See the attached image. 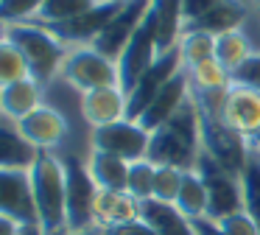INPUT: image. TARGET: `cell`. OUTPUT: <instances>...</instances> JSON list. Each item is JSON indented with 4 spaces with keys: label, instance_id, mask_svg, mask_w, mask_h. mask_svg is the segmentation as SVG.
Wrapping results in <instances>:
<instances>
[{
    "label": "cell",
    "instance_id": "obj_1",
    "mask_svg": "<svg viewBox=\"0 0 260 235\" xmlns=\"http://www.w3.org/2000/svg\"><path fill=\"white\" fill-rule=\"evenodd\" d=\"M199 154H202V121L190 95L162 126L151 132L146 160H151L154 165H174L190 171L196 168Z\"/></svg>",
    "mask_w": 260,
    "mask_h": 235
},
{
    "label": "cell",
    "instance_id": "obj_2",
    "mask_svg": "<svg viewBox=\"0 0 260 235\" xmlns=\"http://www.w3.org/2000/svg\"><path fill=\"white\" fill-rule=\"evenodd\" d=\"M28 173L40 232L59 235L68 227V165L53 151H40Z\"/></svg>",
    "mask_w": 260,
    "mask_h": 235
},
{
    "label": "cell",
    "instance_id": "obj_3",
    "mask_svg": "<svg viewBox=\"0 0 260 235\" xmlns=\"http://www.w3.org/2000/svg\"><path fill=\"white\" fill-rule=\"evenodd\" d=\"M3 37L23 53L28 73L37 84L48 87L51 81L59 78L62 62L68 56V45L56 37L53 31H48L40 22H14V25H3Z\"/></svg>",
    "mask_w": 260,
    "mask_h": 235
},
{
    "label": "cell",
    "instance_id": "obj_4",
    "mask_svg": "<svg viewBox=\"0 0 260 235\" xmlns=\"http://www.w3.org/2000/svg\"><path fill=\"white\" fill-rule=\"evenodd\" d=\"M196 171L204 179V185H207V218L221 221V218L243 210V190H241V177L238 173L226 171L204 149L196 160Z\"/></svg>",
    "mask_w": 260,
    "mask_h": 235
},
{
    "label": "cell",
    "instance_id": "obj_5",
    "mask_svg": "<svg viewBox=\"0 0 260 235\" xmlns=\"http://www.w3.org/2000/svg\"><path fill=\"white\" fill-rule=\"evenodd\" d=\"M59 78L79 93H90L98 87H118V67L112 59L98 53L92 45H81V48L68 50Z\"/></svg>",
    "mask_w": 260,
    "mask_h": 235
},
{
    "label": "cell",
    "instance_id": "obj_6",
    "mask_svg": "<svg viewBox=\"0 0 260 235\" xmlns=\"http://www.w3.org/2000/svg\"><path fill=\"white\" fill-rule=\"evenodd\" d=\"M157 31H154L151 14H146V20L140 22V28L135 31V37L129 39V45L123 48V53L118 56L115 67H118V87L123 90V95L129 98V93L137 87L143 76L151 70V65L157 62Z\"/></svg>",
    "mask_w": 260,
    "mask_h": 235
},
{
    "label": "cell",
    "instance_id": "obj_7",
    "mask_svg": "<svg viewBox=\"0 0 260 235\" xmlns=\"http://www.w3.org/2000/svg\"><path fill=\"white\" fill-rule=\"evenodd\" d=\"M148 140H151V132H148V129H143L137 121L123 118V121H118V123L92 129L90 149L115 154L126 162H137L148 154Z\"/></svg>",
    "mask_w": 260,
    "mask_h": 235
},
{
    "label": "cell",
    "instance_id": "obj_8",
    "mask_svg": "<svg viewBox=\"0 0 260 235\" xmlns=\"http://www.w3.org/2000/svg\"><path fill=\"white\" fill-rule=\"evenodd\" d=\"M218 118L226 129L252 143L260 134V93L243 84H230V90L221 98Z\"/></svg>",
    "mask_w": 260,
    "mask_h": 235
},
{
    "label": "cell",
    "instance_id": "obj_9",
    "mask_svg": "<svg viewBox=\"0 0 260 235\" xmlns=\"http://www.w3.org/2000/svg\"><path fill=\"white\" fill-rule=\"evenodd\" d=\"M0 216L14 218L23 227H40L28 171L0 168Z\"/></svg>",
    "mask_w": 260,
    "mask_h": 235
},
{
    "label": "cell",
    "instance_id": "obj_10",
    "mask_svg": "<svg viewBox=\"0 0 260 235\" xmlns=\"http://www.w3.org/2000/svg\"><path fill=\"white\" fill-rule=\"evenodd\" d=\"M148 9H151V0H129V3H123L120 11L112 17V22L101 31V37L92 42V48H95L98 53H104L107 59L118 62V56L123 53L129 39L135 37L140 22L146 20Z\"/></svg>",
    "mask_w": 260,
    "mask_h": 235
},
{
    "label": "cell",
    "instance_id": "obj_11",
    "mask_svg": "<svg viewBox=\"0 0 260 235\" xmlns=\"http://www.w3.org/2000/svg\"><path fill=\"white\" fill-rule=\"evenodd\" d=\"M68 165V232L92 229V201H95V182H92L87 165L81 162H64Z\"/></svg>",
    "mask_w": 260,
    "mask_h": 235
},
{
    "label": "cell",
    "instance_id": "obj_12",
    "mask_svg": "<svg viewBox=\"0 0 260 235\" xmlns=\"http://www.w3.org/2000/svg\"><path fill=\"white\" fill-rule=\"evenodd\" d=\"M182 70V59H179V50H168V53L157 56V62L151 65V70L137 81V87L129 93L126 98V118L129 121H137V118L146 112V106L157 98V93Z\"/></svg>",
    "mask_w": 260,
    "mask_h": 235
},
{
    "label": "cell",
    "instance_id": "obj_13",
    "mask_svg": "<svg viewBox=\"0 0 260 235\" xmlns=\"http://www.w3.org/2000/svg\"><path fill=\"white\" fill-rule=\"evenodd\" d=\"M17 126H20V132H23V137L28 140L37 151L59 149V145L64 143V137H68V132H70L68 118L48 104H40L31 115H25Z\"/></svg>",
    "mask_w": 260,
    "mask_h": 235
},
{
    "label": "cell",
    "instance_id": "obj_14",
    "mask_svg": "<svg viewBox=\"0 0 260 235\" xmlns=\"http://www.w3.org/2000/svg\"><path fill=\"white\" fill-rule=\"evenodd\" d=\"M140 218V201L129 196L126 190H104L98 188L95 201H92V221L101 232L115 227H123Z\"/></svg>",
    "mask_w": 260,
    "mask_h": 235
},
{
    "label": "cell",
    "instance_id": "obj_15",
    "mask_svg": "<svg viewBox=\"0 0 260 235\" xmlns=\"http://www.w3.org/2000/svg\"><path fill=\"white\" fill-rule=\"evenodd\" d=\"M187 98H190V76H187V70L182 67V70L157 93V98L146 106V112L137 118V123H140L143 129H148V132H154V129L162 126Z\"/></svg>",
    "mask_w": 260,
    "mask_h": 235
},
{
    "label": "cell",
    "instance_id": "obj_16",
    "mask_svg": "<svg viewBox=\"0 0 260 235\" xmlns=\"http://www.w3.org/2000/svg\"><path fill=\"white\" fill-rule=\"evenodd\" d=\"M81 118L92 129L109 126L126 118V95L120 87H98L81 93Z\"/></svg>",
    "mask_w": 260,
    "mask_h": 235
},
{
    "label": "cell",
    "instance_id": "obj_17",
    "mask_svg": "<svg viewBox=\"0 0 260 235\" xmlns=\"http://www.w3.org/2000/svg\"><path fill=\"white\" fill-rule=\"evenodd\" d=\"M37 154H40V151L23 137V132H20L17 123L0 115V168L31 171Z\"/></svg>",
    "mask_w": 260,
    "mask_h": 235
},
{
    "label": "cell",
    "instance_id": "obj_18",
    "mask_svg": "<svg viewBox=\"0 0 260 235\" xmlns=\"http://www.w3.org/2000/svg\"><path fill=\"white\" fill-rule=\"evenodd\" d=\"M42 90L45 87L37 84L34 78H23V81H14L9 87H0V115L20 123L42 104Z\"/></svg>",
    "mask_w": 260,
    "mask_h": 235
},
{
    "label": "cell",
    "instance_id": "obj_19",
    "mask_svg": "<svg viewBox=\"0 0 260 235\" xmlns=\"http://www.w3.org/2000/svg\"><path fill=\"white\" fill-rule=\"evenodd\" d=\"M154 20V31H157V50L159 56L174 50L179 45L182 37V0H151V9H148Z\"/></svg>",
    "mask_w": 260,
    "mask_h": 235
},
{
    "label": "cell",
    "instance_id": "obj_20",
    "mask_svg": "<svg viewBox=\"0 0 260 235\" xmlns=\"http://www.w3.org/2000/svg\"><path fill=\"white\" fill-rule=\"evenodd\" d=\"M140 218L146 224H151V229L157 235H196L193 221L176 204H168V201H157V199L140 201Z\"/></svg>",
    "mask_w": 260,
    "mask_h": 235
},
{
    "label": "cell",
    "instance_id": "obj_21",
    "mask_svg": "<svg viewBox=\"0 0 260 235\" xmlns=\"http://www.w3.org/2000/svg\"><path fill=\"white\" fill-rule=\"evenodd\" d=\"M87 171H90L95 188H104V190H126L129 162L120 160V157L107 154V151H98V149H90V157H87Z\"/></svg>",
    "mask_w": 260,
    "mask_h": 235
},
{
    "label": "cell",
    "instance_id": "obj_22",
    "mask_svg": "<svg viewBox=\"0 0 260 235\" xmlns=\"http://www.w3.org/2000/svg\"><path fill=\"white\" fill-rule=\"evenodd\" d=\"M252 53H254V45H252V39H249V34L243 31V28H232V31H224V34L215 37V62H218L230 76Z\"/></svg>",
    "mask_w": 260,
    "mask_h": 235
},
{
    "label": "cell",
    "instance_id": "obj_23",
    "mask_svg": "<svg viewBox=\"0 0 260 235\" xmlns=\"http://www.w3.org/2000/svg\"><path fill=\"white\" fill-rule=\"evenodd\" d=\"M246 14H249V9L243 3H238V0H224V3H218L210 14H204L199 22L187 25L185 31H204V34L218 37V34H224V31L241 28L243 20H246ZM185 31H182V34H185Z\"/></svg>",
    "mask_w": 260,
    "mask_h": 235
},
{
    "label": "cell",
    "instance_id": "obj_24",
    "mask_svg": "<svg viewBox=\"0 0 260 235\" xmlns=\"http://www.w3.org/2000/svg\"><path fill=\"white\" fill-rule=\"evenodd\" d=\"M176 207H179L190 221H196V218H207V185H204L202 177H199L196 168L185 171V177H182V188H179V196H176Z\"/></svg>",
    "mask_w": 260,
    "mask_h": 235
},
{
    "label": "cell",
    "instance_id": "obj_25",
    "mask_svg": "<svg viewBox=\"0 0 260 235\" xmlns=\"http://www.w3.org/2000/svg\"><path fill=\"white\" fill-rule=\"evenodd\" d=\"M241 190H243V213L260 229V149H252V145H249V160L241 171Z\"/></svg>",
    "mask_w": 260,
    "mask_h": 235
},
{
    "label": "cell",
    "instance_id": "obj_26",
    "mask_svg": "<svg viewBox=\"0 0 260 235\" xmlns=\"http://www.w3.org/2000/svg\"><path fill=\"white\" fill-rule=\"evenodd\" d=\"M187 76H190V90L193 93H204V95H221V93H226L230 84H232L230 73H226L215 59L190 67Z\"/></svg>",
    "mask_w": 260,
    "mask_h": 235
},
{
    "label": "cell",
    "instance_id": "obj_27",
    "mask_svg": "<svg viewBox=\"0 0 260 235\" xmlns=\"http://www.w3.org/2000/svg\"><path fill=\"white\" fill-rule=\"evenodd\" d=\"M176 50H179L182 67L190 70V67L202 65V62L215 59V37L213 34H204V31H185L179 37Z\"/></svg>",
    "mask_w": 260,
    "mask_h": 235
},
{
    "label": "cell",
    "instance_id": "obj_28",
    "mask_svg": "<svg viewBox=\"0 0 260 235\" xmlns=\"http://www.w3.org/2000/svg\"><path fill=\"white\" fill-rule=\"evenodd\" d=\"M101 0H45L40 9V14L34 17V22L40 25H56V22H68V20H76V17L87 14L90 9Z\"/></svg>",
    "mask_w": 260,
    "mask_h": 235
},
{
    "label": "cell",
    "instance_id": "obj_29",
    "mask_svg": "<svg viewBox=\"0 0 260 235\" xmlns=\"http://www.w3.org/2000/svg\"><path fill=\"white\" fill-rule=\"evenodd\" d=\"M154 177H157V165L151 160H137L129 162V179H126V193L135 196L137 201L154 199Z\"/></svg>",
    "mask_w": 260,
    "mask_h": 235
},
{
    "label": "cell",
    "instance_id": "obj_30",
    "mask_svg": "<svg viewBox=\"0 0 260 235\" xmlns=\"http://www.w3.org/2000/svg\"><path fill=\"white\" fill-rule=\"evenodd\" d=\"M23 78H31L28 65H25L23 53L3 37L0 39V87H9L14 81H23Z\"/></svg>",
    "mask_w": 260,
    "mask_h": 235
},
{
    "label": "cell",
    "instance_id": "obj_31",
    "mask_svg": "<svg viewBox=\"0 0 260 235\" xmlns=\"http://www.w3.org/2000/svg\"><path fill=\"white\" fill-rule=\"evenodd\" d=\"M182 177H185L182 168L157 165V177H154V199L168 201V204H176V196H179V188H182Z\"/></svg>",
    "mask_w": 260,
    "mask_h": 235
},
{
    "label": "cell",
    "instance_id": "obj_32",
    "mask_svg": "<svg viewBox=\"0 0 260 235\" xmlns=\"http://www.w3.org/2000/svg\"><path fill=\"white\" fill-rule=\"evenodd\" d=\"M45 0H0V25L14 22H31L40 14Z\"/></svg>",
    "mask_w": 260,
    "mask_h": 235
},
{
    "label": "cell",
    "instance_id": "obj_33",
    "mask_svg": "<svg viewBox=\"0 0 260 235\" xmlns=\"http://www.w3.org/2000/svg\"><path fill=\"white\" fill-rule=\"evenodd\" d=\"M230 78H232V84H243V87H252L260 93V50H254Z\"/></svg>",
    "mask_w": 260,
    "mask_h": 235
},
{
    "label": "cell",
    "instance_id": "obj_34",
    "mask_svg": "<svg viewBox=\"0 0 260 235\" xmlns=\"http://www.w3.org/2000/svg\"><path fill=\"white\" fill-rule=\"evenodd\" d=\"M215 224H218V229L224 235H260L257 224H254L243 210L241 213H232V216L221 218V221H215Z\"/></svg>",
    "mask_w": 260,
    "mask_h": 235
},
{
    "label": "cell",
    "instance_id": "obj_35",
    "mask_svg": "<svg viewBox=\"0 0 260 235\" xmlns=\"http://www.w3.org/2000/svg\"><path fill=\"white\" fill-rule=\"evenodd\" d=\"M218 3H224V0H182V22H185V28L199 22L204 14H210Z\"/></svg>",
    "mask_w": 260,
    "mask_h": 235
},
{
    "label": "cell",
    "instance_id": "obj_36",
    "mask_svg": "<svg viewBox=\"0 0 260 235\" xmlns=\"http://www.w3.org/2000/svg\"><path fill=\"white\" fill-rule=\"evenodd\" d=\"M104 235H157V232L151 229V224H146L143 218H137V221H132V224H123V227L107 229Z\"/></svg>",
    "mask_w": 260,
    "mask_h": 235
},
{
    "label": "cell",
    "instance_id": "obj_37",
    "mask_svg": "<svg viewBox=\"0 0 260 235\" xmlns=\"http://www.w3.org/2000/svg\"><path fill=\"white\" fill-rule=\"evenodd\" d=\"M0 235H23V224H17L9 216H0Z\"/></svg>",
    "mask_w": 260,
    "mask_h": 235
},
{
    "label": "cell",
    "instance_id": "obj_38",
    "mask_svg": "<svg viewBox=\"0 0 260 235\" xmlns=\"http://www.w3.org/2000/svg\"><path fill=\"white\" fill-rule=\"evenodd\" d=\"M64 235H104L98 227H92V229H79V232H64Z\"/></svg>",
    "mask_w": 260,
    "mask_h": 235
},
{
    "label": "cell",
    "instance_id": "obj_39",
    "mask_svg": "<svg viewBox=\"0 0 260 235\" xmlns=\"http://www.w3.org/2000/svg\"><path fill=\"white\" fill-rule=\"evenodd\" d=\"M23 235H42L40 227H23Z\"/></svg>",
    "mask_w": 260,
    "mask_h": 235
},
{
    "label": "cell",
    "instance_id": "obj_40",
    "mask_svg": "<svg viewBox=\"0 0 260 235\" xmlns=\"http://www.w3.org/2000/svg\"><path fill=\"white\" fill-rule=\"evenodd\" d=\"M252 11H254V14H260V0H252Z\"/></svg>",
    "mask_w": 260,
    "mask_h": 235
},
{
    "label": "cell",
    "instance_id": "obj_41",
    "mask_svg": "<svg viewBox=\"0 0 260 235\" xmlns=\"http://www.w3.org/2000/svg\"><path fill=\"white\" fill-rule=\"evenodd\" d=\"M101 3H129V0H101Z\"/></svg>",
    "mask_w": 260,
    "mask_h": 235
},
{
    "label": "cell",
    "instance_id": "obj_42",
    "mask_svg": "<svg viewBox=\"0 0 260 235\" xmlns=\"http://www.w3.org/2000/svg\"><path fill=\"white\" fill-rule=\"evenodd\" d=\"M0 39H3V25H0Z\"/></svg>",
    "mask_w": 260,
    "mask_h": 235
}]
</instances>
